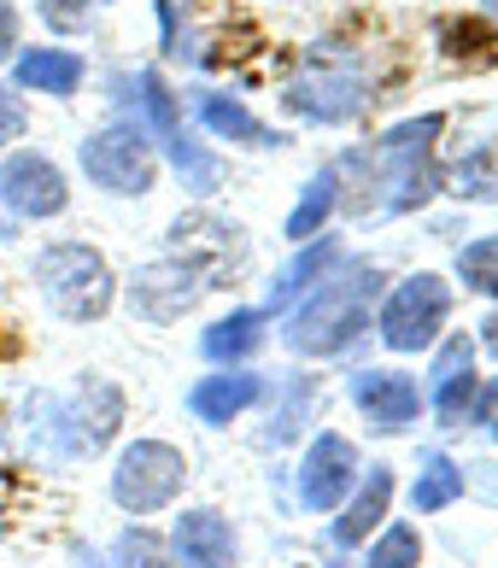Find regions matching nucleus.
<instances>
[{
  "label": "nucleus",
  "mask_w": 498,
  "mask_h": 568,
  "mask_svg": "<svg viewBox=\"0 0 498 568\" xmlns=\"http://www.w3.org/2000/svg\"><path fill=\"white\" fill-rule=\"evenodd\" d=\"M18 48V12H12V0H0V65L12 59Z\"/></svg>",
  "instance_id": "obj_31"
},
{
  "label": "nucleus",
  "mask_w": 498,
  "mask_h": 568,
  "mask_svg": "<svg viewBox=\"0 0 498 568\" xmlns=\"http://www.w3.org/2000/svg\"><path fill=\"white\" fill-rule=\"evenodd\" d=\"M135 89H141V112H148V130L164 141V153H171L182 187H194V194H212V187H223V164L205 153V146H200L189 130H182L176 94L164 89V77H159V71H141V77H135Z\"/></svg>",
  "instance_id": "obj_6"
},
{
  "label": "nucleus",
  "mask_w": 498,
  "mask_h": 568,
  "mask_svg": "<svg viewBox=\"0 0 498 568\" xmlns=\"http://www.w3.org/2000/svg\"><path fill=\"white\" fill-rule=\"evenodd\" d=\"M182 480H189V457H182L176 446H164V439H135V446L118 452L112 498L130 516H153L182 493Z\"/></svg>",
  "instance_id": "obj_4"
},
{
  "label": "nucleus",
  "mask_w": 498,
  "mask_h": 568,
  "mask_svg": "<svg viewBox=\"0 0 498 568\" xmlns=\"http://www.w3.org/2000/svg\"><path fill=\"white\" fill-rule=\"evenodd\" d=\"M387 504H393V469H369V480L358 487V498L346 504V516L335 521V545H364L369 528H382L387 521Z\"/></svg>",
  "instance_id": "obj_19"
},
{
  "label": "nucleus",
  "mask_w": 498,
  "mask_h": 568,
  "mask_svg": "<svg viewBox=\"0 0 498 568\" xmlns=\"http://www.w3.org/2000/svg\"><path fill=\"white\" fill-rule=\"evenodd\" d=\"M0 200L12 205L18 217H59L71 205V187H65V171L41 153H12L0 164Z\"/></svg>",
  "instance_id": "obj_11"
},
{
  "label": "nucleus",
  "mask_w": 498,
  "mask_h": 568,
  "mask_svg": "<svg viewBox=\"0 0 498 568\" xmlns=\"http://www.w3.org/2000/svg\"><path fill=\"white\" fill-rule=\"evenodd\" d=\"M475 346L464 341H446L440 346V364H434V416H440V428H464L469 410H475Z\"/></svg>",
  "instance_id": "obj_14"
},
{
  "label": "nucleus",
  "mask_w": 498,
  "mask_h": 568,
  "mask_svg": "<svg viewBox=\"0 0 498 568\" xmlns=\"http://www.w3.org/2000/svg\"><path fill=\"white\" fill-rule=\"evenodd\" d=\"M469 416H481V423H492V416H498V387H492V393H487V398H481V405H475Z\"/></svg>",
  "instance_id": "obj_32"
},
{
  "label": "nucleus",
  "mask_w": 498,
  "mask_h": 568,
  "mask_svg": "<svg viewBox=\"0 0 498 568\" xmlns=\"http://www.w3.org/2000/svg\"><path fill=\"white\" fill-rule=\"evenodd\" d=\"M200 118H205V130H212V135L241 141V146H276V141H282L264 118H253V112H246L241 100H230V94H205V100H200Z\"/></svg>",
  "instance_id": "obj_21"
},
{
  "label": "nucleus",
  "mask_w": 498,
  "mask_h": 568,
  "mask_svg": "<svg viewBox=\"0 0 498 568\" xmlns=\"http://www.w3.org/2000/svg\"><path fill=\"white\" fill-rule=\"evenodd\" d=\"M458 498H464V469L451 457H428L417 487H410V504H417L423 516H434V510H446V504H458Z\"/></svg>",
  "instance_id": "obj_24"
},
{
  "label": "nucleus",
  "mask_w": 498,
  "mask_h": 568,
  "mask_svg": "<svg viewBox=\"0 0 498 568\" xmlns=\"http://www.w3.org/2000/svg\"><path fill=\"white\" fill-rule=\"evenodd\" d=\"M364 71L358 59H328V53H311V65L287 82V112H299L311 123H346L364 112Z\"/></svg>",
  "instance_id": "obj_7"
},
{
  "label": "nucleus",
  "mask_w": 498,
  "mask_h": 568,
  "mask_svg": "<svg viewBox=\"0 0 498 568\" xmlns=\"http://www.w3.org/2000/svg\"><path fill=\"white\" fill-rule=\"evenodd\" d=\"M18 89H41L53 100H71L82 89V59L65 48H30L18 53Z\"/></svg>",
  "instance_id": "obj_17"
},
{
  "label": "nucleus",
  "mask_w": 498,
  "mask_h": 568,
  "mask_svg": "<svg viewBox=\"0 0 498 568\" xmlns=\"http://www.w3.org/2000/svg\"><path fill=\"white\" fill-rule=\"evenodd\" d=\"M82 171L106 194H148L153 187V135L141 118H118L82 141Z\"/></svg>",
  "instance_id": "obj_5"
},
{
  "label": "nucleus",
  "mask_w": 498,
  "mask_h": 568,
  "mask_svg": "<svg viewBox=\"0 0 498 568\" xmlns=\"http://www.w3.org/2000/svg\"><path fill=\"white\" fill-rule=\"evenodd\" d=\"M35 282H41V300H48L65 323H100L118 300V282L106 258L82 241H59L35 258Z\"/></svg>",
  "instance_id": "obj_3"
},
{
  "label": "nucleus",
  "mask_w": 498,
  "mask_h": 568,
  "mask_svg": "<svg viewBox=\"0 0 498 568\" xmlns=\"http://www.w3.org/2000/svg\"><path fill=\"white\" fill-rule=\"evenodd\" d=\"M451 194H464V200H498V146L492 141H475L469 153L451 164Z\"/></svg>",
  "instance_id": "obj_23"
},
{
  "label": "nucleus",
  "mask_w": 498,
  "mask_h": 568,
  "mask_svg": "<svg viewBox=\"0 0 498 568\" xmlns=\"http://www.w3.org/2000/svg\"><path fill=\"white\" fill-rule=\"evenodd\" d=\"M382 300V270L376 264H341L335 276L287 317L282 341L294 357H335L369 328V305Z\"/></svg>",
  "instance_id": "obj_1"
},
{
  "label": "nucleus",
  "mask_w": 498,
  "mask_h": 568,
  "mask_svg": "<svg viewBox=\"0 0 498 568\" xmlns=\"http://www.w3.org/2000/svg\"><path fill=\"white\" fill-rule=\"evenodd\" d=\"M492 434H498V416H492Z\"/></svg>",
  "instance_id": "obj_36"
},
{
  "label": "nucleus",
  "mask_w": 498,
  "mask_h": 568,
  "mask_svg": "<svg viewBox=\"0 0 498 568\" xmlns=\"http://www.w3.org/2000/svg\"><path fill=\"white\" fill-rule=\"evenodd\" d=\"M205 287H212V282H205L194 264L159 258V264H148V270H135V282H130V311H135V317H148V323H176L182 311L200 305Z\"/></svg>",
  "instance_id": "obj_10"
},
{
  "label": "nucleus",
  "mask_w": 498,
  "mask_h": 568,
  "mask_svg": "<svg viewBox=\"0 0 498 568\" xmlns=\"http://www.w3.org/2000/svg\"><path fill=\"white\" fill-rule=\"evenodd\" d=\"M440 130H446V118L423 112L410 123H393L369 153L346 159V164H358V171L369 176L364 187H387L382 212H410V205H423L434 187H440V171H434V135H440Z\"/></svg>",
  "instance_id": "obj_2"
},
{
  "label": "nucleus",
  "mask_w": 498,
  "mask_h": 568,
  "mask_svg": "<svg viewBox=\"0 0 498 568\" xmlns=\"http://www.w3.org/2000/svg\"><path fill=\"white\" fill-rule=\"evenodd\" d=\"M82 568H100V562H94V557H82Z\"/></svg>",
  "instance_id": "obj_35"
},
{
  "label": "nucleus",
  "mask_w": 498,
  "mask_h": 568,
  "mask_svg": "<svg viewBox=\"0 0 498 568\" xmlns=\"http://www.w3.org/2000/svg\"><path fill=\"white\" fill-rule=\"evenodd\" d=\"M118 568H171V545L148 528H123L118 539Z\"/></svg>",
  "instance_id": "obj_27"
},
{
  "label": "nucleus",
  "mask_w": 498,
  "mask_h": 568,
  "mask_svg": "<svg viewBox=\"0 0 498 568\" xmlns=\"http://www.w3.org/2000/svg\"><path fill=\"white\" fill-rule=\"evenodd\" d=\"M335 264H341V241H328V235H323V241H311V246L299 252V258L287 264L276 282H270V311H287L305 287H317Z\"/></svg>",
  "instance_id": "obj_20"
},
{
  "label": "nucleus",
  "mask_w": 498,
  "mask_h": 568,
  "mask_svg": "<svg viewBox=\"0 0 498 568\" xmlns=\"http://www.w3.org/2000/svg\"><path fill=\"white\" fill-rule=\"evenodd\" d=\"M264 323H270V311H230L223 323L200 334V352L212 364H241V357H253L264 346Z\"/></svg>",
  "instance_id": "obj_18"
},
{
  "label": "nucleus",
  "mask_w": 498,
  "mask_h": 568,
  "mask_svg": "<svg viewBox=\"0 0 498 568\" xmlns=\"http://www.w3.org/2000/svg\"><path fill=\"white\" fill-rule=\"evenodd\" d=\"M352 398H358V410L369 416L376 434H405L423 416V393L399 369H358L352 375Z\"/></svg>",
  "instance_id": "obj_13"
},
{
  "label": "nucleus",
  "mask_w": 498,
  "mask_h": 568,
  "mask_svg": "<svg viewBox=\"0 0 498 568\" xmlns=\"http://www.w3.org/2000/svg\"><path fill=\"white\" fill-rule=\"evenodd\" d=\"M171 258L194 264L200 276L217 287V282H230V270L246 258V241H241L235 223L194 212V217H176V229H171Z\"/></svg>",
  "instance_id": "obj_9"
},
{
  "label": "nucleus",
  "mask_w": 498,
  "mask_h": 568,
  "mask_svg": "<svg viewBox=\"0 0 498 568\" xmlns=\"http://www.w3.org/2000/svg\"><path fill=\"white\" fill-rule=\"evenodd\" d=\"M30 130V112H24V100H18L12 89H0V146L7 141H18Z\"/></svg>",
  "instance_id": "obj_30"
},
{
  "label": "nucleus",
  "mask_w": 498,
  "mask_h": 568,
  "mask_svg": "<svg viewBox=\"0 0 498 568\" xmlns=\"http://www.w3.org/2000/svg\"><path fill=\"white\" fill-rule=\"evenodd\" d=\"M358 487V446L346 434H317L299 463V498L305 510H341V498Z\"/></svg>",
  "instance_id": "obj_12"
},
{
  "label": "nucleus",
  "mask_w": 498,
  "mask_h": 568,
  "mask_svg": "<svg viewBox=\"0 0 498 568\" xmlns=\"http://www.w3.org/2000/svg\"><path fill=\"white\" fill-rule=\"evenodd\" d=\"M311 405H317V393H311V382H287V405L276 410V423H270V434L264 439H294L299 428H305V416H311Z\"/></svg>",
  "instance_id": "obj_28"
},
{
  "label": "nucleus",
  "mask_w": 498,
  "mask_h": 568,
  "mask_svg": "<svg viewBox=\"0 0 498 568\" xmlns=\"http://www.w3.org/2000/svg\"><path fill=\"white\" fill-rule=\"evenodd\" d=\"M94 7H100V0H35L41 24H48V30H59V36H71V30H89Z\"/></svg>",
  "instance_id": "obj_29"
},
{
  "label": "nucleus",
  "mask_w": 498,
  "mask_h": 568,
  "mask_svg": "<svg viewBox=\"0 0 498 568\" xmlns=\"http://www.w3.org/2000/svg\"><path fill=\"white\" fill-rule=\"evenodd\" d=\"M335 205H341V171L328 164V171H317V176L305 182L294 217H287V241H317L323 223L335 217Z\"/></svg>",
  "instance_id": "obj_22"
},
{
  "label": "nucleus",
  "mask_w": 498,
  "mask_h": 568,
  "mask_svg": "<svg viewBox=\"0 0 498 568\" xmlns=\"http://www.w3.org/2000/svg\"><path fill=\"white\" fill-rule=\"evenodd\" d=\"M458 276L475 287V293H487V300H498V235L487 241H469L458 252Z\"/></svg>",
  "instance_id": "obj_25"
},
{
  "label": "nucleus",
  "mask_w": 498,
  "mask_h": 568,
  "mask_svg": "<svg viewBox=\"0 0 498 568\" xmlns=\"http://www.w3.org/2000/svg\"><path fill=\"white\" fill-rule=\"evenodd\" d=\"M446 317H451V287L423 270V276H410L387 293L376 323H382V341L393 352H423V346H434V334L446 328Z\"/></svg>",
  "instance_id": "obj_8"
},
{
  "label": "nucleus",
  "mask_w": 498,
  "mask_h": 568,
  "mask_svg": "<svg viewBox=\"0 0 498 568\" xmlns=\"http://www.w3.org/2000/svg\"><path fill=\"white\" fill-rule=\"evenodd\" d=\"M171 557L182 568H235V534L217 510H182L171 534Z\"/></svg>",
  "instance_id": "obj_15"
},
{
  "label": "nucleus",
  "mask_w": 498,
  "mask_h": 568,
  "mask_svg": "<svg viewBox=\"0 0 498 568\" xmlns=\"http://www.w3.org/2000/svg\"><path fill=\"white\" fill-rule=\"evenodd\" d=\"M487 346H498V317L487 323Z\"/></svg>",
  "instance_id": "obj_33"
},
{
  "label": "nucleus",
  "mask_w": 498,
  "mask_h": 568,
  "mask_svg": "<svg viewBox=\"0 0 498 568\" xmlns=\"http://www.w3.org/2000/svg\"><path fill=\"white\" fill-rule=\"evenodd\" d=\"M258 398H264V375H253V369H223V375H205V382L189 387V410L200 416V423L223 428V423H235L241 410H253Z\"/></svg>",
  "instance_id": "obj_16"
},
{
  "label": "nucleus",
  "mask_w": 498,
  "mask_h": 568,
  "mask_svg": "<svg viewBox=\"0 0 498 568\" xmlns=\"http://www.w3.org/2000/svg\"><path fill=\"white\" fill-rule=\"evenodd\" d=\"M417 562H423V534L399 521V528H387L376 545H369V562L364 568H417Z\"/></svg>",
  "instance_id": "obj_26"
},
{
  "label": "nucleus",
  "mask_w": 498,
  "mask_h": 568,
  "mask_svg": "<svg viewBox=\"0 0 498 568\" xmlns=\"http://www.w3.org/2000/svg\"><path fill=\"white\" fill-rule=\"evenodd\" d=\"M487 18H498V0H487Z\"/></svg>",
  "instance_id": "obj_34"
}]
</instances>
